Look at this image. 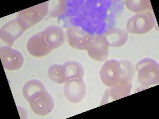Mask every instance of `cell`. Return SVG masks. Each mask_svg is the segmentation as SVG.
I'll return each instance as SVG.
<instances>
[{
  "label": "cell",
  "mask_w": 159,
  "mask_h": 119,
  "mask_svg": "<svg viewBox=\"0 0 159 119\" xmlns=\"http://www.w3.org/2000/svg\"><path fill=\"white\" fill-rule=\"evenodd\" d=\"M139 83L144 86H151L159 82V64L153 59L145 58L138 62L136 66Z\"/></svg>",
  "instance_id": "1"
},
{
  "label": "cell",
  "mask_w": 159,
  "mask_h": 119,
  "mask_svg": "<svg viewBox=\"0 0 159 119\" xmlns=\"http://www.w3.org/2000/svg\"><path fill=\"white\" fill-rule=\"evenodd\" d=\"M155 24V17L150 11L136 14L129 18L126 28L128 33L144 34L150 32Z\"/></svg>",
  "instance_id": "2"
},
{
  "label": "cell",
  "mask_w": 159,
  "mask_h": 119,
  "mask_svg": "<svg viewBox=\"0 0 159 119\" xmlns=\"http://www.w3.org/2000/svg\"><path fill=\"white\" fill-rule=\"evenodd\" d=\"M48 12V3L43 2L20 11L16 19L26 30L42 21Z\"/></svg>",
  "instance_id": "3"
},
{
  "label": "cell",
  "mask_w": 159,
  "mask_h": 119,
  "mask_svg": "<svg viewBox=\"0 0 159 119\" xmlns=\"http://www.w3.org/2000/svg\"><path fill=\"white\" fill-rule=\"evenodd\" d=\"M64 95L72 103H78L83 100L87 93L86 83L83 78L69 79L65 83Z\"/></svg>",
  "instance_id": "4"
},
{
  "label": "cell",
  "mask_w": 159,
  "mask_h": 119,
  "mask_svg": "<svg viewBox=\"0 0 159 119\" xmlns=\"http://www.w3.org/2000/svg\"><path fill=\"white\" fill-rule=\"evenodd\" d=\"M66 38L71 47L76 49L87 51L91 43L92 36L81 28L70 26L66 31Z\"/></svg>",
  "instance_id": "5"
},
{
  "label": "cell",
  "mask_w": 159,
  "mask_h": 119,
  "mask_svg": "<svg viewBox=\"0 0 159 119\" xmlns=\"http://www.w3.org/2000/svg\"><path fill=\"white\" fill-rule=\"evenodd\" d=\"M120 62L116 60L112 59L106 61L102 66L99 75L102 82L111 87L120 81Z\"/></svg>",
  "instance_id": "6"
},
{
  "label": "cell",
  "mask_w": 159,
  "mask_h": 119,
  "mask_svg": "<svg viewBox=\"0 0 159 119\" xmlns=\"http://www.w3.org/2000/svg\"><path fill=\"white\" fill-rule=\"evenodd\" d=\"M0 58L4 68L9 71L17 70L24 64V56L21 52L10 46L0 48Z\"/></svg>",
  "instance_id": "7"
},
{
  "label": "cell",
  "mask_w": 159,
  "mask_h": 119,
  "mask_svg": "<svg viewBox=\"0 0 159 119\" xmlns=\"http://www.w3.org/2000/svg\"><path fill=\"white\" fill-rule=\"evenodd\" d=\"M89 56L94 61H106L109 55V46L103 35L92 36L91 43L87 50Z\"/></svg>",
  "instance_id": "8"
},
{
  "label": "cell",
  "mask_w": 159,
  "mask_h": 119,
  "mask_svg": "<svg viewBox=\"0 0 159 119\" xmlns=\"http://www.w3.org/2000/svg\"><path fill=\"white\" fill-rule=\"evenodd\" d=\"M29 102L32 111L40 116H46L51 113L55 107L53 98L47 91L35 97Z\"/></svg>",
  "instance_id": "9"
},
{
  "label": "cell",
  "mask_w": 159,
  "mask_h": 119,
  "mask_svg": "<svg viewBox=\"0 0 159 119\" xmlns=\"http://www.w3.org/2000/svg\"><path fill=\"white\" fill-rule=\"evenodd\" d=\"M26 48L30 55L37 58L47 56L53 51L45 41L43 31L30 37L26 44Z\"/></svg>",
  "instance_id": "10"
},
{
  "label": "cell",
  "mask_w": 159,
  "mask_h": 119,
  "mask_svg": "<svg viewBox=\"0 0 159 119\" xmlns=\"http://www.w3.org/2000/svg\"><path fill=\"white\" fill-rule=\"evenodd\" d=\"M25 30L17 19H15L7 22L1 27L0 38L11 47Z\"/></svg>",
  "instance_id": "11"
},
{
  "label": "cell",
  "mask_w": 159,
  "mask_h": 119,
  "mask_svg": "<svg viewBox=\"0 0 159 119\" xmlns=\"http://www.w3.org/2000/svg\"><path fill=\"white\" fill-rule=\"evenodd\" d=\"M43 34L46 43L53 50L61 47L65 41L64 31L57 25H52L46 27Z\"/></svg>",
  "instance_id": "12"
},
{
  "label": "cell",
  "mask_w": 159,
  "mask_h": 119,
  "mask_svg": "<svg viewBox=\"0 0 159 119\" xmlns=\"http://www.w3.org/2000/svg\"><path fill=\"white\" fill-rule=\"evenodd\" d=\"M126 30L118 27H113L103 35L109 47L119 48L125 44L128 39Z\"/></svg>",
  "instance_id": "13"
},
{
  "label": "cell",
  "mask_w": 159,
  "mask_h": 119,
  "mask_svg": "<svg viewBox=\"0 0 159 119\" xmlns=\"http://www.w3.org/2000/svg\"><path fill=\"white\" fill-rule=\"evenodd\" d=\"M132 82L130 81L120 80L114 86L111 87L105 93L107 99L111 98L116 100L129 95L131 91Z\"/></svg>",
  "instance_id": "14"
},
{
  "label": "cell",
  "mask_w": 159,
  "mask_h": 119,
  "mask_svg": "<svg viewBox=\"0 0 159 119\" xmlns=\"http://www.w3.org/2000/svg\"><path fill=\"white\" fill-rule=\"evenodd\" d=\"M46 91V87L41 81L31 79L25 83L22 88V94L24 98L29 102L35 97Z\"/></svg>",
  "instance_id": "15"
},
{
  "label": "cell",
  "mask_w": 159,
  "mask_h": 119,
  "mask_svg": "<svg viewBox=\"0 0 159 119\" xmlns=\"http://www.w3.org/2000/svg\"><path fill=\"white\" fill-rule=\"evenodd\" d=\"M63 65L67 81L74 78L83 79L84 69L83 66L79 62L69 61L66 62Z\"/></svg>",
  "instance_id": "16"
},
{
  "label": "cell",
  "mask_w": 159,
  "mask_h": 119,
  "mask_svg": "<svg viewBox=\"0 0 159 119\" xmlns=\"http://www.w3.org/2000/svg\"><path fill=\"white\" fill-rule=\"evenodd\" d=\"M47 73L50 79L55 83L63 84L67 82L63 64H53L49 67Z\"/></svg>",
  "instance_id": "17"
},
{
  "label": "cell",
  "mask_w": 159,
  "mask_h": 119,
  "mask_svg": "<svg viewBox=\"0 0 159 119\" xmlns=\"http://www.w3.org/2000/svg\"><path fill=\"white\" fill-rule=\"evenodd\" d=\"M127 9L132 12L139 14L152 9L150 1L148 0H127L125 2Z\"/></svg>",
  "instance_id": "18"
},
{
  "label": "cell",
  "mask_w": 159,
  "mask_h": 119,
  "mask_svg": "<svg viewBox=\"0 0 159 119\" xmlns=\"http://www.w3.org/2000/svg\"><path fill=\"white\" fill-rule=\"evenodd\" d=\"M120 64V80L132 82L135 72L134 64L130 61L122 60L119 61Z\"/></svg>",
  "instance_id": "19"
}]
</instances>
